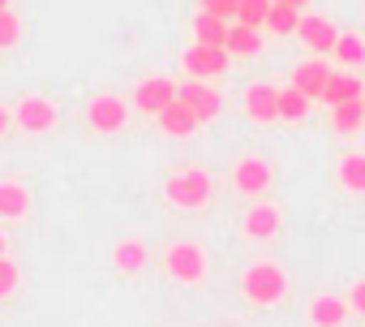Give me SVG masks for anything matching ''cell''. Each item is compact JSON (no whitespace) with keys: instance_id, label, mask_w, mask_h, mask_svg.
Returning <instances> with one entry per match:
<instances>
[{"instance_id":"603a6c76","label":"cell","mask_w":365,"mask_h":327,"mask_svg":"<svg viewBox=\"0 0 365 327\" xmlns=\"http://www.w3.org/2000/svg\"><path fill=\"white\" fill-rule=\"evenodd\" d=\"M305 116H309V99L301 91L284 86L279 91V121H305Z\"/></svg>"},{"instance_id":"3957f363","label":"cell","mask_w":365,"mask_h":327,"mask_svg":"<svg viewBox=\"0 0 365 327\" xmlns=\"http://www.w3.org/2000/svg\"><path fill=\"white\" fill-rule=\"evenodd\" d=\"M163 263H168V276H172V280H185V284H194V280L207 276V254H202V246H194V241H176Z\"/></svg>"},{"instance_id":"6da1fadb","label":"cell","mask_w":365,"mask_h":327,"mask_svg":"<svg viewBox=\"0 0 365 327\" xmlns=\"http://www.w3.org/2000/svg\"><path fill=\"white\" fill-rule=\"evenodd\" d=\"M163 194H168V203H172V207H185V211H194V207H202V203L215 194V181H211V173H202V168H190V173H176V177H168Z\"/></svg>"},{"instance_id":"836d02e7","label":"cell","mask_w":365,"mask_h":327,"mask_svg":"<svg viewBox=\"0 0 365 327\" xmlns=\"http://www.w3.org/2000/svg\"><path fill=\"white\" fill-rule=\"evenodd\" d=\"M5 9H9V0H0V14H5Z\"/></svg>"},{"instance_id":"ffe728a7","label":"cell","mask_w":365,"mask_h":327,"mask_svg":"<svg viewBox=\"0 0 365 327\" xmlns=\"http://www.w3.org/2000/svg\"><path fill=\"white\" fill-rule=\"evenodd\" d=\"M331 125L339 134H356L365 125V99H348V104H335L331 108Z\"/></svg>"},{"instance_id":"5bb4252c","label":"cell","mask_w":365,"mask_h":327,"mask_svg":"<svg viewBox=\"0 0 365 327\" xmlns=\"http://www.w3.org/2000/svg\"><path fill=\"white\" fill-rule=\"evenodd\" d=\"M155 121H159V129H163L168 138H190V134L198 129V116H194L185 104H180V99H176V104H168Z\"/></svg>"},{"instance_id":"e0dca14e","label":"cell","mask_w":365,"mask_h":327,"mask_svg":"<svg viewBox=\"0 0 365 327\" xmlns=\"http://www.w3.org/2000/svg\"><path fill=\"white\" fill-rule=\"evenodd\" d=\"M344 318H348V301L344 297H318L309 306V323L314 327H344Z\"/></svg>"},{"instance_id":"83f0119b","label":"cell","mask_w":365,"mask_h":327,"mask_svg":"<svg viewBox=\"0 0 365 327\" xmlns=\"http://www.w3.org/2000/svg\"><path fill=\"white\" fill-rule=\"evenodd\" d=\"M237 5H241V0H202V14H211L220 22H232L237 18Z\"/></svg>"},{"instance_id":"30bf717a","label":"cell","mask_w":365,"mask_h":327,"mask_svg":"<svg viewBox=\"0 0 365 327\" xmlns=\"http://www.w3.org/2000/svg\"><path fill=\"white\" fill-rule=\"evenodd\" d=\"M232 186H237L241 194H262V190L271 186V164H267V159H258V155L241 159L237 168H232Z\"/></svg>"},{"instance_id":"9c48e42d","label":"cell","mask_w":365,"mask_h":327,"mask_svg":"<svg viewBox=\"0 0 365 327\" xmlns=\"http://www.w3.org/2000/svg\"><path fill=\"white\" fill-rule=\"evenodd\" d=\"M14 121H18L26 134H48V129L56 125V108H52L48 99L31 95V99H22V104L14 108Z\"/></svg>"},{"instance_id":"d6986e66","label":"cell","mask_w":365,"mask_h":327,"mask_svg":"<svg viewBox=\"0 0 365 327\" xmlns=\"http://www.w3.org/2000/svg\"><path fill=\"white\" fill-rule=\"evenodd\" d=\"M31 211V194L18 181H0V216L5 220H22Z\"/></svg>"},{"instance_id":"d6a6232c","label":"cell","mask_w":365,"mask_h":327,"mask_svg":"<svg viewBox=\"0 0 365 327\" xmlns=\"http://www.w3.org/2000/svg\"><path fill=\"white\" fill-rule=\"evenodd\" d=\"M0 258H5V233H0Z\"/></svg>"},{"instance_id":"484cf974","label":"cell","mask_w":365,"mask_h":327,"mask_svg":"<svg viewBox=\"0 0 365 327\" xmlns=\"http://www.w3.org/2000/svg\"><path fill=\"white\" fill-rule=\"evenodd\" d=\"M331 52H335L344 65H365V39H361V35H339Z\"/></svg>"},{"instance_id":"52a82bcc","label":"cell","mask_w":365,"mask_h":327,"mask_svg":"<svg viewBox=\"0 0 365 327\" xmlns=\"http://www.w3.org/2000/svg\"><path fill=\"white\" fill-rule=\"evenodd\" d=\"M168 104H176V82L172 78H146V82H138V91H133V108L138 112L159 116Z\"/></svg>"},{"instance_id":"7c38bea8","label":"cell","mask_w":365,"mask_h":327,"mask_svg":"<svg viewBox=\"0 0 365 327\" xmlns=\"http://www.w3.org/2000/svg\"><path fill=\"white\" fill-rule=\"evenodd\" d=\"M327 78H331V69H327V61H305V65H297L292 69V91H301L305 99H318L322 95V86H327Z\"/></svg>"},{"instance_id":"4dcf8cb0","label":"cell","mask_w":365,"mask_h":327,"mask_svg":"<svg viewBox=\"0 0 365 327\" xmlns=\"http://www.w3.org/2000/svg\"><path fill=\"white\" fill-rule=\"evenodd\" d=\"M271 5H288V9H305L309 0H271Z\"/></svg>"},{"instance_id":"1f68e13d","label":"cell","mask_w":365,"mask_h":327,"mask_svg":"<svg viewBox=\"0 0 365 327\" xmlns=\"http://www.w3.org/2000/svg\"><path fill=\"white\" fill-rule=\"evenodd\" d=\"M5 129H9V112H5V108H0V134H5Z\"/></svg>"},{"instance_id":"4316f807","label":"cell","mask_w":365,"mask_h":327,"mask_svg":"<svg viewBox=\"0 0 365 327\" xmlns=\"http://www.w3.org/2000/svg\"><path fill=\"white\" fill-rule=\"evenodd\" d=\"M18 39H22V22H18L14 9H5L0 14V48H14Z\"/></svg>"},{"instance_id":"4fadbf2b","label":"cell","mask_w":365,"mask_h":327,"mask_svg":"<svg viewBox=\"0 0 365 327\" xmlns=\"http://www.w3.org/2000/svg\"><path fill=\"white\" fill-rule=\"evenodd\" d=\"M322 104H348V99H365V82L356 78V74H335L331 69V78H327V86H322V95H318Z\"/></svg>"},{"instance_id":"7402d4cb","label":"cell","mask_w":365,"mask_h":327,"mask_svg":"<svg viewBox=\"0 0 365 327\" xmlns=\"http://www.w3.org/2000/svg\"><path fill=\"white\" fill-rule=\"evenodd\" d=\"M339 181L352 194H365V155H344L339 159Z\"/></svg>"},{"instance_id":"5b68a950","label":"cell","mask_w":365,"mask_h":327,"mask_svg":"<svg viewBox=\"0 0 365 327\" xmlns=\"http://www.w3.org/2000/svg\"><path fill=\"white\" fill-rule=\"evenodd\" d=\"M125 121H129V104L116 99V95H99L86 108V125L95 134H116V129H125Z\"/></svg>"},{"instance_id":"ac0fdd59","label":"cell","mask_w":365,"mask_h":327,"mask_svg":"<svg viewBox=\"0 0 365 327\" xmlns=\"http://www.w3.org/2000/svg\"><path fill=\"white\" fill-rule=\"evenodd\" d=\"M228 26H232V22H220V18H211V14L198 9V18H194V44H202V48H224Z\"/></svg>"},{"instance_id":"ba28073f","label":"cell","mask_w":365,"mask_h":327,"mask_svg":"<svg viewBox=\"0 0 365 327\" xmlns=\"http://www.w3.org/2000/svg\"><path fill=\"white\" fill-rule=\"evenodd\" d=\"M245 116L258 125H275L279 121V91L271 82H254L245 91Z\"/></svg>"},{"instance_id":"8992f818","label":"cell","mask_w":365,"mask_h":327,"mask_svg":"<svg viewBox=\"0 0 365 327\" xmlns=\"http://www.w3.org/2000/svg\"><path fill=\"white\" fill-rule=\"evenodd\" d=\"M228 65H232V56H228L224 48H202V44H194V48L185 52V69H190V78H198V82L228 74Z\"/></svg>"},{"instance_id":"277c9868","label":"cell","mask_w":365,"mask_h":327,"mask_svg":"<svg viewBox=\"0 0 365 327\" xmlns=\"http://www.w3.org/2000/svg\"><path fill=\"white\" fill-rule=\"evenodd\" d=\"M176 99H180V104H185V108L198 116V125H202V121H215V116L224 112L220 91H211V86H207V82H198V78L180 82V86H176Z\"/></svg>"},{"instance_id":"f546056e","label":"cell","mask_w":365,"mask_h":327,"mask_svg":"<svg viewBox=\"0 0 365 327\" xmlns=\"http://www.w3.org/2000/svg\"><path fill=\"white\" fill-rule=\"evenodd\" d=\"M348 310L365 314V280H356V284H352V293H348Z\"/></svg>"},{"instance_id":"d4e9b609","label":"cell","mask_w":365,"mask_h":327,"mask_svg":"<svg viewBox=\"0 0 365 327\" xmlns=\"http://www.w3.org/2000/svg\"><path fill=\"white\" fill-rule=\"evenodd\" d=\"M267 26H271L275 35H297V26H301V9L271 5V14H267Z\"/></svg>"},{"instance_id":"f1b7e54d","label":"cell","mask_w":365,"mask_h":327,"mask_svg":"<svg viewBox=\"0 0 365 327\" xmlns=\"http://www.w3.org/2000/svg\"><path fill=\"white\" fill-rule=\"evenodd\" d=\"M14 288H18V263L0 258V297H9Z\"/></svg>"},{"instance_id":"9a60e30c","label":"cell","mask_w":365,"mask_h":327,"mask_svg":"<svg viewBox=\"0 0 365 327\" xmlns=\"http://www.w3.org/2000/svg\"><path fill=\"white\" fill-rule=\"evenodd\" d=\"M224 52H228V56H258V52H262V31L232 22V26H228V39H224Z\"/></svg>"},{"instance_id":"7a4b0ae2","label":"cell","mask_w":365,"mask_h":327,"mask_svg":"<svg viewBox=\"0 0 365 327\" xmlns=\"http://www.w3.org/2000/svg\"><path fill=\"white\" fill-rule=\"evenodd\" d=\"M241 288H245V297H250L254 306H275V301H284V293H288V276H284L275 263H254V267L245 271Z\"/></svg>"},{"instance_id":"8fae6325","label":"cell","mask_w":365,"mask_h":327,"mask_svg":"<svg viewBox=\"0 0 365 327\" xmlns=\"http://www.w3.org/2000/svg\"><path fill=\"white\" fill-rule=\"evenodd\" d=\"M297 35H301V44H305L309 52H331V48H335V39H339V31H335V22H327V18H318V14H309V18H301V26H297Z\"/></svg>"},{"instance_id":"cb8c5ba5","label":"cell","mask_w":365,"mask_h":327,"mask_svg":"<svg viewBox=\"0 0 365 327\" xmlns=\"http://www.w3.org/2000/svg\"><path fill=\"white\" fill-rule=\"evenodd\" d=\"M267 14H271V0H241V5H237V22L254 26V31L267 26Z\"/></svg>"},{"instance_id":"2e32d148","label":"cell","mask_w":365,"mask_h":327,"mask_svg":"<svg viewBox=\"0 0 365 327\" xmlns=\"http://www.w3.org/2000/svg\"><path fill=\"white\" fill-rule=\"evenodd\" d=\"M245 233H250L254 241L275 237V233H279V211H275V207H267V203L250 207V216H245Z\"/></svg>"},{"instance_id":"44dd1931","label":"cell","mask_w":365,"mask_h":327,"mask_svg":"<svg viewBox=\"0 0 365 327\" xmlns=\"http://www.w3.org/2000/svg\"><path fill=\"white\" fill-rule=\"evenodd\" d=\"M112 263H116L120 271H129V276H133V271H142V267H146V246H142V241H120V246L112 250Z\"/></svg>"}]
</instances>
